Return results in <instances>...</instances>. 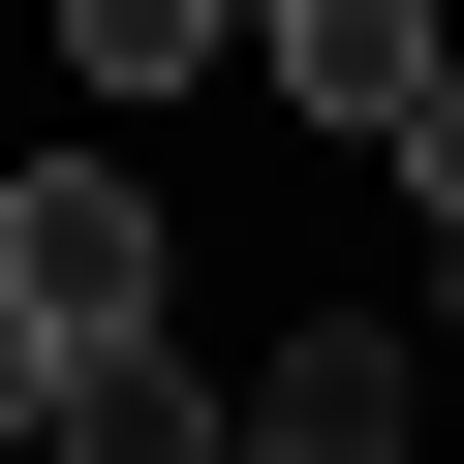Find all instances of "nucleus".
<instances>
[{"label": "nucleus", "instance_id": "obj_3", "mask_svg": "<svg viewBox=\"0 0 464 464\" xmlns=\"http://www.w3.org/2000/svg\"><path fill=\"white\" fill-rule=\"evenodd\" d=\"M279 93H310V124H372V155H402V124H433V93H464V0H279Z\"/></svg>", "mask_w": 464, "mask_h": 464}, {"label": "nucleus", "instance_id": "obj_7", "mask_svg": "<svg viewBox=\"0 0 464 464\" xmlns=\"http://www.w3.org/2000/svg\"><path fill=\"white\" fill-rule=\"evenodd\" d=\"M402 186H433V248H464V93H433V124H402Z\"/></svg>", "mask_w": 464, "mask_h": 464}, {"label": "nucleus", "instance_id": "obj_5", "mask_svg": "<svg viewBox=\"0 0 464 464\" xmlns=\"http://www.w3.org/2000/svg\"><path fill=\"white\" fill-rule=\"evenodd\" d=\"M63 464H248V402H186V372H155V341H124V372H93V402H63Z\"/></svg>", "mask_w": 464, "mask_h": 464}, {"label": "nucleus", "instance_id": "obj_6", "mask_svg": "<svg viewBox=\"0 0 464 464\" xmlns=\"http://www.w3.org/2000/svg\"><path fill=\"white\" fill-rule=\"evenodd\" d=\"M63 402H93V372H63V341H32V310H0V433H32V464H63Z\"/></svg>", "mask_w": 464, "mask_h": 464}, {"label": "nucleus", "instance_id": "obj_1", "mask_svg": "<svg viewBox=\"0 0 464 464\" xmlns=\"http://www.w3.org/2000/svg\"><path fill=\"white\" fill-rule=\"evenodd\" d=\"M0 310H32L63 372H124L155 341V186L124 155H32V186H0Z\"/></svg>", "mask_w": 464, "mask_h": 464}, {"label": "nucleus", "instance_id": "obj_8", "mask_svg": "<svg viewBox=\"0 0 464 464\" xmlns=\"http://www.w3.org/2000/svg\"><path fill=\"white\" fill-rule=\"evenodd\" d=\"M433 341H464V248H433Z\"/></svg>", "mask_w": 464, "mask_h": 464}, {"label": "nucleus", "instance_id": "obj_2", "mask_svg": "<svg viewBox=\"0 0 464 464\" xmlns=\"http://www.w3.org/2000/svg\"><path fill=\"white\" fill-rule=\"evenodd\" d=\"M402 433H433V341H372V310H310L248 372V464H402Z\"/></svg>", "mask_w": 464, "mask_h": 464}, {"label": "nucleus", "instance_id": "obj_4", "mask_svg": "<svg viewBox=\"0 0 464 464\" xmlns=\"http://www.w3.org/2000/svg\"><path fill=\"white\" fill-rule=\"evenodd\" d=\"M93 93H186V63H279V0H63Z\"/></svg>", "mask_w": 464, "mask_h": 464}]
</instances>
